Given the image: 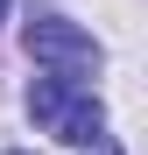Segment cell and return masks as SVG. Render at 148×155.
I'll list each match as a JSON object with an SVG mask.
<instances>
[{
  "mask_svg": "<svg viewBox=\"0 0 148 155\" xmlns=\"http://www.w3.org/2000/svg\"><path fill=\"white\" fill-rule=\"evenodd\" d=\"M28 120L42 127V134H57L64 148H99V141H106V106L92 99V85L35 78V85H28Z\"/></svg>",
  "mask_w": 148,
  "mask_h": 155,
  "instance_id": "cell-1",
  "label": "cell"
},
{
  "mask_svg": "<svg viewBox=\"0 0 148 155\" xmlns=\"http://www.w3.org/2000/svg\"><path fill=\"white\" fill-rule=\"evenodd\" d=\"M28 57L49 71V78H64V85H78V78H92L99 64H106V49H99L78 21H64V14H42L28 21Z\"/></svg>",
  "mask_w": 148,
  "mask_h": 155,
  "instance_id": "cell-2",
  "label": "cell"
},
{
  "mask_svg": "<svg viewBox=\"0 0 148 155\" xmlns=\"http://www.w3.org/2000/svg\"><path fill=\"white\" fill-rule=\"evenodd\" d=\"M0 14H7V0H0Z\"/></svg>",
  "mask_w": 148,
  "mask_h": 155,
  "instance_id": "cell-3",
  "label": "cell"
}]
</instances>
